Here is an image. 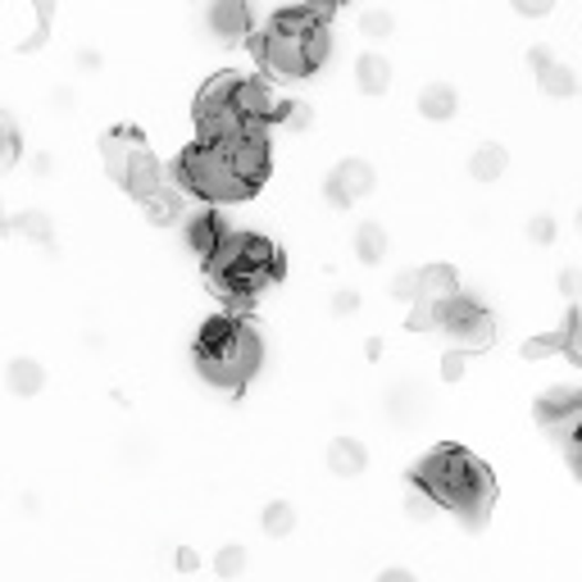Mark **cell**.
Returning a JSON list of instances; mask_svg holds the SVG:
<instances>
[{"mask_svg":"<svg viewBox=\"0 0 582 582\" xmlns=\"http://www.w3.org/2000/svg\"><path fill=\"white\" fill-rule=\"evenodd\" d=\"M205 23L219 42H246L251 36V6L246 0H205Z\"/></svg>","mask_w":582,"mask_h":582,"instance_id":"cell-10","label":"cell"},{"mask_svg":"<svg viewBox=\"0 0 582 582\" xmlns=\"http://www.w3.org/2000/svg\"><path fill=\"white\" fill-rule=\"evenodd\" d=\"M173 173H178L182 191H191V197H201V201H246V197H255V187L242 178L227 141L201 137L197 146L182 150V160H178Z\"/></svg>","mask_w":582,"mask_h":582,"instance_id":"cell-5","label":"cell"},{"mask_svg":"<svg viewBox=\"0 0 582 582\" xmlns=\"http://www.w3.org/2000/svg\"><path fill=\"white\" fill-rule=\"evenodd\" d=\"M278 246L251 232H227V242L210 255V283L227 305H251L268 283H278Z\"/></svg>","mask_w":582,"mask_h":582,"instance_id":"cell-3","label":"cell"},{"mask_svg":"<svg viewBox=\"0 0 582 582\" xmlns=\"http://www.w3.org/2000/svg\"><path fill=\"white\" fill-rule=\"evenodd\" d=\"M356 83L364 96H382L387 87H392V64H387L382 55H360L356 64Z\"/></svg>","mask_w":582,"mask_h":582,"instance_id":"cell-16","label":"cell"},{"mask_svg":"<svg viewBox=\"0 0 582 582\" xmlns=\"http://www.w3.org/2000/svg\"><path fill=\"white\" fill-rule=\"evenodd\" d=\"M564 356L573 360V364H582V309L569 319V337H564Z\"/></svg>","mask_w":582,"mask_h":582,"instance_id":"cell-29","label":"cell"},{"mask_svg":"<svg viewBox=\"0 0 582 582\" xmlns=\"http://www.w3.org/2000/svg\"><path fill=\"white\" fill-rule=\"evenodd\" d=\"M100 150H105V169H109V178H114V182H124L128 169L137 165V155L146 150V141H141L137 133L124 128V133H109V137L100 141Z\"/></svg>","mask_w":582,"mask_h":582,"instance_id":"cell-11","label":"cell"},{"mask_svg":"<svg viewBox=\"0 0 582 582\" xmlns=\"http://www.w3.org/2000/svg\"><path fill=\"white\" fill-rule=\"evenodd\" d=\"M364 464H369V455H364V446H360L356 437H337V442L328 446V469H332L337 478L364 474Z\"/></svg>","mask_w":582,"mask_h":582,"instance_id":"cell-14","label":"cell"},{"mask_svg":"<svg viewBox=\"0 0 582 582\" xmlns=\"http://www.w3.org/2000/svg\"><path fill=\"white\" fill-rule=\"evenodd\" d=\"M564 337H569V328H560V332H547V337H532V341H523V356H528V360L555 356V351H564Z\"/></svg>","mask_w":582,"mask_h":582,"instance_id":"cell-24","label":"cell"},{"mask_svg":"<svg viewBox=\"0 0 582 582\" xmlns=\"http://www.w3.org/2000/svg\"><path fill=\"white\" fill-rule=\"evenodd\" d=\"M237 87H242L237 73H219L214 83H205V92H201V100H197L201 137L223 141V137H237V133H246V128H264V124H251V119H246V109L237 105Z\"/></svg>","mask_w":582,"mask_h":582,"instance_id":"cell-6","label":"cell"},{"mask_svg":"<svg viewBox=\"0 0 582 582\" xmlns=\"http://www.w3.org/2000/svg\"><path fill=\"white\" fill-rule=\"evenodd\" d=\"M555 428H560L564 451H569V464L582 474V405H578V410H569L564 419H555Z\"/></svg>","mask_w":582,"mask_h":582,"instance_id":"cell-21","label":"cell"},{"mask_svg":"<svg viewBox=\"0 0 582 582\" xmlns=\"http://www.w3.org/2000/svg\"><path fill=\"white\" fill-rule=\"evenodd\" d=\"M292 528H296V510L287 506V500H274V506L264 510V532L268 537H292Z\"/></svg>","mask_w":582,"mask_h":582,"instance_id":"cell-23","label":"cell"},{"mask_svg":"<svg viewBox=\"0 0 582 582\" xmlns=\"http://www.w3.org/2000/svg\"><path fill=\"white\" fill-rule=\"evenodd\" d=\"M464 360H469V351H464V346H459V351H451V356H446V369H442V378H446V382H455V378L464 373Z\"/></svg>","mask_w":582,"mask_h":582,"instance_id":"cell-34","label":"cell"},{"mask_svg":"<svg viewBox=\"0 0 582 582\" xmlns=\"http://www.w3.org/2000/svg\"><path fill=\"white\" fill-rule=\"evenodd\" d=\"M214 569H219L223 578H237V573L246 569V551H242V547H223L219 560H214Z\"/></svg>","mask_w":582,"mask_h":582,"instance_id":"cell-26","label":"cell"},{"mask_svg":"<svg viewBox=\"0 0 582 582\" xmlns=\"http://www.w3.org/2000/svg\"><path fill=\"white\" fill-rule=\"evenodd\" d=\"M337 6H346V0H315V10H337Z\"/></svg>","mask_w":582,"mask_h":582,"instance_id":"cell-40","label":"cell"},{"mask_svg":"<svg viewBox=\"0 0 582 582\" xmlns=\"http://www.w3.org/2000/svg\"><path fill=\"white\" fill-rule=\"evenodd\" d=\"M437 328L442 332H451L459 346H464V351H487V346L496 341V324H491V315H487V309L478 305V300H469V296H451L442 309H437Z\"/></svg>","mask_w":582,"mask_h":582,"instance_id":"cell-7","label":"cell"},{"mask_svg":"<svg viewBox=\"0 0 582 582\" xmlns=\"http://www.w3.org/2000/svg\"><path fill=\"white\" fill-rule=\"evenodd\" d=\"M414 487L428 491L442 510H455L464 523H483L491 496H496L487 464L459 446H442L423 459L414 469Z\"/></svg>","mask_w":582,"mask_h":582,"instance_id":"cell-1","label":"cell"},{"mask_svg":"<svg viewBox=\"0 0 582 582\" xmlns=\"http://www.w3.org/2000/svg\"><path fill=\"white\" fill-rule=\"evenodd\" d=\"M14 227H19V232H28V237H42V242L51 237V223H46L42 214H23V219H19Z\"/></svg>","mask_w":582,"mask_h":582,"instance_id":"cell-31","label":"cell"},{"mask_svg":"<svg viewBox=\"0 0 582 582\" xmlns=\"http://www.w3.org/2000/svg\"><path fill=\"white\" fill-rule=\"evenodd\" d=\"M433 510H437V500H433L428 491H423V487H414V496H410V519H419V523H423Z\"/></svg>","mask_w":582,"mask_h":582,"instance_id":"cell-30","label":"cell"},{"mask_svg":"<svg viewBox=\"0 0 582 582\" xmlns=\"http://www.w3.org/2000/svg\"><path fill=\"white\" fill-rule=\"evenodd\" d=\"M455 109H459V96L446 83H428V87L419 92V114H423V119L446 124V119H455Z\"/></svg>","mask_w":582,"mask_h":582,"instance_id":"cell-13","label":"cell"},{"mask_svg":"<svg viewBox=\"0 0 582 582\" xmlns=\"http://www.w3.org/2000/svg\"><path fill=\"white\" fill-rule=\"evenodd\" d=\"M356 305H360L356 292H337V296H332V315H356Z\"/></svg>","mask_w":582,"mask_h":582,"instance_id":"cell-35","label":"cell"},{"mask_svg":"<svg viewBox=\"0 0 582 582\" xmlns=\"http://www.w3.org/2000/svg\"><path fill=\"white\" fill-rule=\"evenodd\" d=\"M382 578H387V582H410V569H387Z\"/></svg>","mask_w":582,"mask_h":582,"instance_id":"cell-38","label":"cell"},{"mask_svg":"<svg viewBox=\"0 0 582 582\" xmlns=\"http://www.w3.org/2000/svg\"><path fill=\"white\" fill-rule=\"evenodd\" d=\"M260 60L268 73L278 77H309L332 51L328 42V23H324V10H283L268 32L255 42Z\"/></svg>","mask_w":582,"mask_h":582,"instance_id":"cell-2","label":"cell"},{"mask_svg":"<svg viewBox=\"0 0 582 582\" xmlns=\"http://www.w3.org/2000/svg\"><path fill=\"white\" fill-rule=\"evenodd\" d=\"M560 287H564V292H578V287H582V274H578V268H564V274H560Z\"/></svg>","mask_w":582,"mask_h":582,"instance_id":"cell-37","label":"cell"},{"mask_svg":"<svg viewBox=\"0 0 582 582\" xmlns=\"http://www.w3.org/2000/svg\"><path fill=\"white\" fill-rule=\"evenodd\" d=\"M6 382H10L14 396H36L46 387V369L36 364V360H14L10 373H6Z\"/></svg>","mask_w":582,"mask_h":582,"instance_id":"cell-19","label":"cell"},{"mask_svg":"<svg viewBox=\"0 0 582 582\" xmlns=\"http://www.w3.org/2000/svg\"><path fill=\"white\" fill-rule=\"evenodd\" d=\"M14 160H19V133L6 114H0V169H10Z\"/></svg>","mask_w":582,"mask_h":582,"instance_id":"cell-25","label":"cell"},{"mask_svg":"<svg viewBox=\"0 0 582 582\" xmlns=\"http://www.w3.org/2000/svg\"><path fill=\"white\" fill-rule=\"evenodd\" d=\"M537 83H541V92L555 96V100H569V96L578 92V77H573L564 64H551V60L537 68Z\"/></svg>","mask_w":582,"mask_h":582,"instance_id":"cell-20","label":"cell"},{"mask_svg":"<svg viewBox=\"0 0 582 582\" xmlns=\"http://www.w3.org/2000/svg\"><path fill=\"white\" fill-rule=\"evenodd\" d=\"M528 237H532L537 246H551V242H555V219H551V214H532V219H528Z\"/></svg>","mask_w":582,"mask_h":582,"instance_id":"cell-28","label":"cell"},{"mask_svg":"<svg viewBox=\"0 0 582 582\" xmlns=\"http://www.w3.org/2000/svg\"><path fill=\"white\" fill-rule=\"evenodd\" d=\"M510 169V155H506V146H478L474 150V160H469V173H474V182H496L500 173Z\"/></svg>","mask_w":582,"mask_h":582,"instance_id":"cell-18","label":"cell"},{"mask_svg":"<svg viewBox=\"0 0 582 582\" xmlns=\"http://www.w3.org/2000/svg\"><path fill=\"white\" fill-rule=\"evenodd\" d=\"M396 296H401V300H414V296H419V274H401V278H396Z\"/></svg>","mask_w":582,"mask_h":582,"instance_id":"cell-36","label":"cell"},{"mask_svg":"<svg viewBox=\"0 0 582 582\" xmlns=\"http://www.w3.org/2000/svg\"><path fill=\"white\" fill-rule=\"evenodd\" d=\"M223 242H227V227H223V219H219V214H197V219L187 223V246L197 251V255H205V260H210Z\"/></svg>","mask_w":582,"mask_h":582,"instance_id":"cell-12","label":"cell"},{"mask_svg":"<svg viewBox=\"0 0 582 582\" xmlns=\"http://www.w3.org/2000/svg\"><path fill=\"white\" fill-rule=\"evenodd\" d=\"M510 6H515V14H523V19H541V14H551L555 0H510Z\"/></svg>","mask_w":582,"mask_h":582,"instance_id":"cell-32","label":"cell"},{"mask_svg":"<svg viewBox=\"0 0 582 582\" xmlns=\"http://www.w3.org/2000/svg\"><path fill=\"white\" fill-rule=\"evenodd\" d=\"M197 364L214 387L237 392L260 369V337L242 319H210L197 337Z\"/></svg>","mask_w":582,"mask_h":582,"instance_id":"cell-4","label":"cell"},{"mask_svg":"<svg viewBox=\"0 0 582 582\" xmlns=\"http://www.w3.org/2000/svg\"><path fill=\"white\" fill-rule=\"evenodd\" d=\"M459 296V283H455V268L446 264H433V268H419V296H414V328H437V309Z\"/></svg>","mask_w":582,"mask_h":582,"instance_id":"cell-8","label":"cell"},{"mask_svg":"<svg viewBox=\"0 0 582 582\" xmlns=\"http://www.w3.org/2000/svg\"><path fill=\"white\" fill-rule=\"evenodd\" d=\"M124 187L133 191L137 201H146V197H155V191L165 187V178H160V165H155V155L150 150H141L137 155V165L128 169V178H124Z\"/></svg>","mask_w":582,"mask_h":582,"instance_id":"cell-15","label":"cell"},{"mask_svg":"<svg viewBox=\"0 0 582 582\" xmlns=\"http://www.w3.org/2000/svg\"><path fill=\"white\" fill-rule=\"evenodd\" d=\"M283 119H287V128H309L315 124V114H309V105H287Z\"/></svg>","mask_w":582,"mask_h":582,"instance_id":"cell-33","label":"cell"},{"mask_svg":"<svg viewBox=\"0 0 582 582\" xmlns=\"http://www.w3.org/2000/svg\"><path fill=\"white\" fill-rule=\"evenodd\" d=\"M178 569H197V555H191V551H178Z\"/></svg>","mask_w":582,"mask_h":582,"instance_id":"cell-39","label":"cell"},{"mask_svg":"<svg viewBox=\"0 0 582 582\" xmlns=\"http://www.w3.org/2000/svg\"><path fill=\"white\" fill-rule=\"evenodd\" d=\"M141 205H146V219H150V223L169 227V223H178V219H182V191L165 182V187L155 191V197H146Z\"/></svg>","mask_w":582,"mask_h":582,"instance_id":"cell-17","label":"cell"},{"mask_svg":"<svg viewBox=\"0 0 582 582\" xmlns=\"http://www.w3.org/2000/svg\"><path fill=\"white\" fill-rule=\"evenodd\" d=\"M392 32H396V19L387 10H369L364 14V36H378V42H382V36H392Z\"/></svg>","mask_w":582,"mask_h":582,"instance_id":"cell-27","label":"cell"},{"mask_svg":"<svg viewBox=\"0 0 582 582\" xmlns=\"http://www.w3.org/2000/svg\"><path fill=\"white\" fill-rule=\"evenodd\" d=\"M373 182H378L373 165H364V160H341L328 173V201L332 205H356V201H364L369 191H373Z\"/></svg>","mask_w":582,"mask_h":582,"instance_id":"cell-9","label":"cell"},{"mask_svg":"<svg viewBox=\"0 0 582 582\" xmlns=\"http://www.w3.org/2000/svg\"><path fill=\"white\" fill-rule=\"evenodd\" d=\"M356 255H360L364 264H378V260L387 255V232H382L378 223H364V227H356Z\"/></svg>","mask_w":582,"mask_h":582,"instance_id":"cell-22","label":"cell"}]
</instances>
